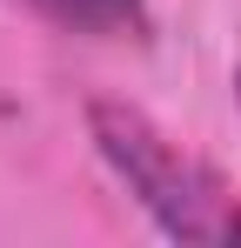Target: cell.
Instances as JSON below:
<instances>
[{"instance_id": "3", "label": "cell", "mask_w": 241, "mask_h": 248, "mask_svg": "<svg viewBox=\"0 0 241 248\" xmlns=\"http://www.w3.org/2000/svg\"><path fill=\"white\" fill-rule=\"evenodd\" d=\"M235 94H241V67H235Z\"/></svg>"}, {"instance_id": "2", "label": "cell", "mask_w": 241, "mask_h": 248, "mask_svg": "<svg viewBox=\"0 0 241 248\" xmlns=\"http://www.w3.org/2000/svg\"><path fill=\"white\" fill-rule=\"evenodd\" d=\"M47 27L94 41H148V0H27Z\"/></svg>"}, {"instance_id": "1", "label": "cell", "mask_w": 241, "mask_h": 248, "mask_svg": "<svg viewBox=\"0 0 241 248\" xmlns=\"http://www.w3.org/2000/svg\"><path fill=\"white\" fill-rule=\"evenodd\" d=\"M87 134H94L101 161L120 174V188L154 215L161 235L195 242V248L241 242V195L201 155H188L174 134H161L141 108H127V101H87Z\"/></svg>"}]
</instances>
